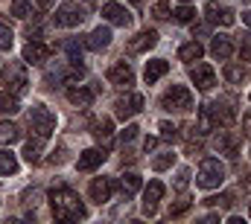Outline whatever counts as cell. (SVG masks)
Instances as JSON below:
<instances>
[{
  "mask_svg": "<svg viewBox=\"0 0 251 224\" xmlns=\"http://www.w3.org/2000/svg\"><path fill=\"white\" fill-rule=\"evenodd\" d=\"M50 207H53V216H56V219L79 222V219L88 216V210L82 207V201L76 198V192L67 189V186H56V189H50Z\"/></svg>",
  "mask_w": 251,
  "mask_h": 224,
  "instance_id": "1",
  "label": "cell"
},
{
  "mask_svg": "<svg viewBox=\"0 0 251 224\" xmlns=\"http://www.w3.org/2000/svg\"><path fill=\"white\" fill-rule=\"evenodd\" d=\"M204 111L213 119V125H222L225 128V125H231L237 119V102H234V96H219V99L207 102Z\"/></svg>",
  "mask_w": 251,
  "mask_h": 224,
  "instance_id": "2",
  "label": "cell"
},
{
  "mask_svg": "<svg viewBox=\"0 0 251 224\" xmlns=\"http://www.w3.org/2000/svg\"><path fill=\"white\" fill-rule=\"evenodd\" d=\"M225 180V166L216 160V157H204L201 166H199V175H196V183L201 189H213Z\"/></svg>",
  "mask_w": 251,
  "mask_h": 224,
  "instance_id": "3",
  "label": "cell"
},
{
  "mask_svg": "<svg viewBox=\"0 0 251 224\" xmlns=\"http://www.w3.org/2000/svg\"><path fill=\"white\" fill-rule=\"evenodd\" d=\"M161 105L167 111H190L193 108V93H190V88H184V85H173L161 96Z\"/></svg>",
  "mask_w": 251,
  "mask_h": 224,
  "instance_id": "4",
  "label": "cell"
},
{
  "mask_svg": "<svg viewBox=\"0 0 251 224\" xmlns=\"http://www.w3.org/2000/svg\"><path fill=\"white\" fill-rule=\"evenodd\" d=\"M3 82H6V90H9V93H15V96L24 93L26 85H29L24 64H21V61H9V64L3 67Z\"/></svg>",
  "mask_w": 251,
  "mask_h": 224,
  "instance_id": "5",
  "label": "cell"
},
{
  "mask_svg": "<svg viewBox=\"0 0 251 224\" xmlns=\"http://www.w3.org/2000/svg\"><path fill=\"white\" fill-rule=\"evenodd\" d=\"M29 128L38 137L47 140L53 134V128H56V116L50 113V108H44V105H32V111H29Z\"/></svg>",
  "mask_w": 251,
  "mask_h": 224,
  "instance_id": "6",
  "label": "cell"
},
{
  "mask_svg": "<svg viewBox=\"0 0 251 224\" xmlns=\"http://www.w3.org/2000/svg\"><path fill=\"white\" fill-rule=\"evenodd\" d=\"M85 18H88V12H85V6H79V3H64V6L56 9V15H53L56 26H79Z\"/></svg>",
  "mask_w": 251,
  "mask_h": 224,
  "instance_id": "7",
  "label": "cell"
},
{
  "mask_svg": "<svg viewBox=\"0 0 251 224\" xmlns=\"http://www.w3.org/2000/svg\"><path fill=\"white\" fill-rule=\"evenodd\" d=\"M140 108H143V96H140V93H126V96H120V99L114 102L117 119H128V116L140 113Z\"/></svg>",
  "mask_w": 251,
  "mask_h": 224,
  "instance_id": "8",
  "label": "cell"
},
{
  "mask_svg": "<svg viewBox=\"0 0 251 224\" xmlns=\"http://www.w3.org/2000/svg\"><path fill=\"white\" fill-rule=\"evenodd\" d=\"M190 79H193V85H196L199 90H210V88L216 85V73H213L210 64H196V67H190Z\"/></svg>",
  "mask_w": 251,
  "mask_h": 224,
  "instance_id": "9",
  "label": "cell"
},
{
  "mask_svg": "<svg viewBox=\"0 0 251 224\" xmlns=\"http://www.w3.org/2000/svg\"><path fill=\"white\" fill-rule=\"evenodd\" d=\"M105 79H108L111 85H120V88H128V85H134V70H131V67H128L126 61H117V64H111V67H108Z\"/></svg>",
  "mask_w": 251,
  "mask_h": 224,
  "instance_id": "10",
  "label": "cell"
},
{
  "mask_svg": "<svg viewBox=\"0 0 251 224\" xmlns=\"http://www.w3.org/2000/svg\"><path fill=\"white\" fill-rule=\"evenodd\" d=\"M204 15H207L210 23H222V26H231V23H234V12H231L228 6H219L216 0H210V3L204 6Z\"/></svg>",
  "mask_w": 251,
  "mask_h": 224,
  "instance_id": "11",
  "label": "cell"
},
{
  "mask_svg": "<svg viewBox=\"0 0 251 224\" xmlns=\"http://www.w3.org/2000/svg\"><path fill=\"white\" fill-rule=\"evenodd\" d=\"M102 18L108 23H117V26H128L131 23V12L126 6H120V3H105L102 6Z\"/></svg>",
  "mask_w": 251,
  "mask_h": 224,
  "instance_id": "12",
  "label": "cell"
},
{
  "mask_svg": "<svg viewBox=\"0 0 251 224\" xmlns=\"http://www.w3.org/2000/svg\"><path fill=\"white\" fill-rule=\"evenodd\" d=\"M158 44V32L155 29H143V32H137L131 41H128V53H146V50H152Z\"/></svg>",
  "mask_w": 251,
  "mask_h": 224,
  "instance_id": "13",
  "label": "cell"
},
{
  "mask_svg": "<svg viewBox=\"0 0 251 224\" xmlns=\"http://www.w3.org/2000/svg\"><path fill=\"white\" fill-rule=\"evenodd\" d=\"M111 192H114L111 178H94V180H91V201L105 204V201H111Z\"/></svg>",
  "mask_w": 251,
  "mask_h": 224,
  "instance_id": "14",
  "label": "cell"
},
{
  "mask_svg": "<svg viewBox=\"0 0 251 224\" xmlns=\"http://www.w3.org/2000/svg\"><path fill=\"white\" fill-rule=\"evenodd\" d=\"M161 198H164V183L161 180H152L146 186V192H143V213L146 216H155V207H158Z\"/></svg>",
  "mask_w": 251,
  "mask_h": 224,
  "instance_id": "15",
  "label": "cell"
},
{
  "mask_svg": "<svg viewBox=\"0 0 251 224\" xmlns=\"http://www.w3.org/2000/svg\"><path fill=\"white\" fill-rule=\"evenodd\" d=\"M47 58H50V47L29 38V44L24 47V61H26V64H44Z\"/></svg>",
  "mask_w": 251,
  "mask_h": 224,
  "instance_id": "16",
  "label": "cell"
},
{
  "mask_svg": "<svg viewBox=\"0 0 251 224\" xmlns=\"http://www.w3.org/2000/svg\"><path fill=\"white\" fill-rule=\"evenodd\" d=\"M94 140L102 146V152L111 149V140H114V122H111L108 116H102V119L94 125Z\"/></svg>",
  "mask_w": 251,
  "mask_h": 224,
  "instance_id": "17",
  "label": "cell"
},
{
  "mask_svg": "<svg viewBox=\"0 0 251 224\" xmlns=\"http://www.w3.org/2000/svg\"><path fill=\"white\" fill-rule=\"evenodd\" d=\"M85 44H88V50L102 53V50L111 44V29H108V26H97V29L88 35V41H85Z\"/></svg>",
  "mask_w": 251,
  "mask_h": 224,
  "instance_id": "18",
  "label": "cell"
},
{
  "mask_svg": "<svg viewBox=\"0 0 251 224\" xmlns=\"http://www.w3.org/2000/svg\"><path fill=\"white\" fill-rule=\"evenodd\" d=\"M102 160H105V152H100V149H88V152L79 155V163H76V166L82 169V172H91V169L102 166Z\"/></svg>",
  "mask_w": 251,
  "mask_h": 224,
  "instance_id": "19",
  "label": "cell"
},
{
  "mask_svg": "<svg viewBox=\"0 0 251 224\" xmlns=\"http://www.w3.org/2000/svg\"><path fill=\"white\" fill-rule=\"evenodd\" d=\"M67 99L73 102V105H79V108H88L91 102H94V90L91 88H67Z\"/></svg>",
  "mask_w": 251,
  "mask_h": 224,
  "instance_id": "20",
  "label": "cell"
},
{
  "mask_svg": "<svg viewBox=\"0 0 251 224\" xmlns=\"http://www.w3.org/2000/svg\"><path fill=\"white\" fill-rule=\"evenodd\" d=\"M216 149H219L222 155H228V157H237L240 140H237L234 134H228V131H219V137H216Z\"/></svg>",
  "mask_w": 251,
  "mask_h": 224,
  "instance_id": "21",
  "label": "cell"
},
{
  "mask_svg": "<svg viewBox=\"0 0 251 224\" xmlns=\"http://www.w3.org/2000/svg\"><path fill=\"white\" fill-rule=\"evenodd\" d=\"M167 70H170V64H167L164 58H155V61H149V64H146V70H143V79H146L149 85H155V82H158V79H161Z\"/></svg>",
  "mask_w": 251,
  "mask_h": 224,
  "instance_id": "22",
  "label": "cell"
},
{
  "mask_svg": "<svg viewBox=\"0 0 251 224\" xmlns=\"http://www.w3.org/2000/svg\"><path fill=\"white\" fill-rule=\"evenodd\" d=\"M210 53H213L216 58H222V61H225V58H231V53H234L231 38H228V35H216V38H213V44H210Z\"/></svg>",
  "mask_w": 251,
  "mask_h": 224,
  "instance_id": "23",
  "label": "cell"
},
{
  "mask_svg": "<svg viewBox=\"0 0 251 224\" xmlns=\"http://www.w3.org/2000/svg\"><path fill=\"white\" fill-rule=\"evenodd\" d=\"M41 152H44V137H35V140H29V143L24 146V157H26L29 163H38V160H41Z\"/></svg>",
  "mask_w": 251,
  "mask_h": 224,
  "instance_id": "24",
  "label": "cell"
},
{
  "mask_svg": "<svg viewBox=\"0 0 251 224\" xmlns=\"http://www.w3.org/2000/svg\"><path fill=\"white\" fill-rule=\"evenodd\" d=\"M120 189H123V195H134L137 189H140V175L137 172H126L123 178H120Z\"/></svg>",
  "mask_w": 251,
  "mask_h": 224,
  "instance_id": "25",
  "label": "cell"
},
{
  "mask_svg": "<svg viewBox=\"0 0 251 224\" xmlns=\"http://www.w3.org/2000/svg\"><path fill=\"white\" fill-rule=\"evenodd\" d=\"M204 56V50H201V44H199V41H190V44H184V47H181V50H178V58H181V61H199V58Z\"/></svg>",
  "mask_w": 251,
  "mask_h": 224,
  "instance_id": "26",
  "label": "cell"
},
{
  "mask_svg": "<svg viewBox=\"0 0 251 224\" xmlns=\"http://www.w3.org/2000/svg\"><path fill=\"white\" fill-rule=\"evenodd\" d=\"M18 108L21 105H18V96L15 93H9V90L0 93V113H18Z\"/></svg>",
  "mask_w": 251,
  "mask_h": 224,
  "instance_id": "27",
  "label": "cell"
},
{
  "mask_svg": "<svg viewBox=\"0 0 251 224\" xmlns=\"http://www.w3.org/2000/svg\"><path fill=\"white\" fill-rule=\"evenodd\" d=\"M18 172V160L12 152H0V175H15Z\"/></svg>",
  "mask_w": 251,
  "mask_h": 224,
  "instance_id": "28",
  "label": "cell"
},
{
  "mask_svg": "<svg viewBox=\"0 0 251 224\" xmlns=\"http://www.w3.org/2000/svg\"><path fill=\"white\" fill-rule=\"evenodd\" d=\"M21 137V128L15 125V122H0V140H6V143H15Z\"/></svg>",
  "mask_w": 251,
  "mask_h": 224,
  "instance_id": "29",
  "label": "cell"
},
{
  "mask_svg": "<svg viewBox=\"0 0 251 224\" xmlns=\"http://www.w3.org/2000/svg\"><path fill=\"white\" fill-rule=\"evenodd\" d=\"M12 15L21 18V21H26L32 15V3L29 0H12Z\"/></svg>",
  "mask_w": 251,
  "mask_h": 224,
  "instance_id": "30",
  "label": "cell"
},
{
  "mask_svg": "<svg viewBox=\"0 0 251 224\" xmlns=\"http://www.w3.org/2000/svg\"><path fill=\"white\" fill-rule=\"evenodd\" d=\"M225 79H228V82H243V79H246V67L228 64V67H225Z\"/></svg>",
  "mask_w": 251,
  "mask_h": 224,
  "instance_id": "31",
  "label": "cell"
},
{
  "mask_svg": "<svg viewBox=\"0 0 251 224\" xmlns=\"http://www.w3.org/2000/svg\"><path fill=\"white\" fill-rule=\"evenodd\" d=\"M64 53L70 61H82V44L79 41H64Z\"/></svg>",
  "mask_w": 251,
  "mask_h": 224,
  "instance_id": "32",
  "label": "cell"
},
{
  "mask_svg": "<svg viewBox=\"0 0 251 224\" xmlns=\"http://www.w3.org/2000/svg\"><path fill=\"white\" fill-rule=\"evenodd\" d=\"M173 160H176V155H173V152H164L161 157L152 160V169H155V172H164L167 166H173Z\"/></svg>",
  "mask_w": 251,
  "mask_h": 224,
  "instance_id": "33",
  "label": "cell"
},
{
  "mask_svg": "<svg viewBox=\"0 0 251 224\" xmlns=\"http://www.w3.org/2000/svg\"><path fill=\"white\" fill-rule=\"evenodd\" d=\"M173 15H176V21H178V23H190V21H193V15H196V9H190V6H178Z\"/></svg>",
  "mask_w": 251,
  "mask_h": 224,
  "instance_id": "34",
  "label": "cell"
},
{
  "mask_svg": "<svg viewBox=\"0 0 251 224\" xmlns=\"http://www.w3.org/2000/svg\"><path fill=\"white\" fill-rule=\"evenodd\" d=\"M12 41H15L12 29H9V26H6V23L0 21V47H3V50H9V47H12Z\"/></svg>",
  "mask_w": 251,
  "mask_h": 224,
  "instance_id": "35",
  "label": "cell"
},
{
  "mask_svg": "<svg viewBox=\"0 0 251 224\" xmlns=\"http://www.w3.org/2000/svg\"><path fill=\"white\" fill-rule=\"evenodd\" d=\"M158 128H161V140H176V137H178V128H176L173 122H161Z\"/></svg>",
  "mask_w": 251,
  "mask_h": 224,
  "instance_id": "36",
  "label": "cell"
},
{
  "mask_svg": "<svg viewBox=\"0 0 251 224\" xmlns=\"http://www.w3.org/2000/svg\"><path fill=\"white\" fill-rule=\"evenodd\" d=\"M204 204H210V207H231L234 201H231V195H213V198H204Z\"/></svg>",
  "mask_w": 251,
  "mask_h": 224,
  "instance_id": "37",
  "label": "cell"
},
{
  "mask_svg": "<svg viewBox=\"0 0 251 224\" xmlns=\"http://www.w3.org/2000/svg\"><path fill=\"white\" fill-rule=\"evenodd\" d=\"M187 210H190V201H187V198H181V201H176V204L170 207V216H173V219H178V216H184Z\"/></svg>",
  "mask_w": 251,
  "mask_h": 224,
  "instance_id": "38",
  "label": "cell"
},
{
  "mask_svg": "<svg viewBox=\"0 0 251 224\" xmlns=\"http://www.w3.org/2000/svg\"><path fill=\"white\" fill-rule=\"evenodd\" d=\"M152 15H155L158 21H164V18H170V6L161 0V3H155V6H152Z\"/></svg>",
  "mask_w": 251,
  "mask_h": 224,
  "instance_id": "39",
  "label": "cell"
},
{
  "mask_svg": "<svg viewBox=\"0 0 251 224\" xmlns=\"http://www.w3.org/2000/svg\"><path fill=\"white\" fill-rule=\"evenodd\" d=\"M137 131H140L137 125H128V128H126V131H123V146H126V143H131V140L137 137Z\"/></svg>",
  "mask_w": 251,
  "mask_h": 224,
  "instance_id": "40",
  "label": "cell"
},
{
  "mask_svg": "<svg viewBox=\"0 0 251 224\" xmlns=\"http://www.w3.org/2000/svg\"><path fill=\"white\" fill-rule=\"evenodd\" d=\"M243 58H251V35H243V47H240Z\"/></svg>",
  "mask_w": 251,
  "mask_h": 224,
  "instance_id": "41",
  "label": "cell"
},
{
  "mask_svg": "<svg viewBox=\"0 0 251 224\" xmlns=\"http://www.w3.org/2000/svg\"><path fill=\"white\" fill-rule=\"evenodd\" d=\"M187 178H190V172H187V169H181V172H178V180H176V186H178V189H184V186H187Z\"/></svg>",
  "mask_w": 251,
  "mask_h": 224,
  "instance_id": "42",
  "label": "cell"
},
{
  "mask_svg": "<svg viewBox=\"0 0 251 224\" xmlns=\"http://www.w3.org/2000/svg\"><path fill=\"white\" fill-rule=\"evenodd\" d=\"M35 3H38L41 9H50V3H53V0H35Z\"/></svg>",
  "mask_w": 251,
  "mask_h": 224,
  "instance_id": "43",
  "label": "cell"
},
{
  "mask_svg": "<svg viewBox=\"0 0 251 224\" xmlns=\"http://www.w3.org/2000/svg\"><path fill=\"white\" fill-rule=\"evenodd\" d=\"M243 21H246V23L251 26V9H249V12H243Z\"/></svg>",
  "mask_w": 251,
  "mask_h": 224,
  "instance_id": "44",
  "label": "cell"
},
{
  "mask_svg": "<svg viewBox=\"0 0 251 224\" xmlns=\"http://www.w3.org/2000/svg\"><path fill=\"white\" fill-rule=\"evenodd\" d=\"M246 134L251 137V119H246Z\"/></svg>",
  "mask_w": 251,
  "mask_h": 224,
  "instance_id": "45",
  "label": "cell"
},
{
  "mask_svg": "<svg viewBox=\"0 0 251 224\" xmlns=\"http://www.w3.org/2000/svg\"><path fill=\"white\" fill-rule=\"evenodd\" d=\"M134 3H140V0H134Z\"/></svg>",
  "mask_w": 251,
  "mask_h": 224,
  "instance_id": "46",
  "label": "cell"
},
{
  "mask_svg": "<svg viewBox=\"0 0 251 224\" xmlns=\"http://www.w3.org/2000/svg\"><path fill=\"white\" fill-rule=\"evenodd\" d=\"M184 3H187V0H184Z\"/></svg>",
  "mask_w": 251,
  "mask_h": 224,
  "instance_id": "47",
  "label": "cell"
},
{
  "mask_svg": "<svg viewBox=\"0 0 251 224\" xmlns=\"http://www.w3.org/2000/svg\"><path fill=\"white\" fill-rule=\"evenodd\" d=\"M249 99H251V96H249Z\"/></svg>",
  "mask_w": 251,
  "mask_h": 224,
  "instance_id": "48",
  "label": "cell"
}]
</instances>
